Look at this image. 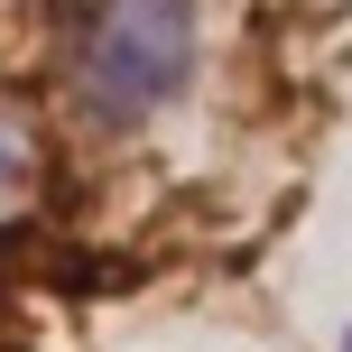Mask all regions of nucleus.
<instances>
[{
    "mask_svg": "<svg viewBox=\"0 0 352 352\" xmlns=\"http://www.w3.org/2000/svg\"><path fill=\"white\" fill-rule=\"evenodd\" d=\"M195 74V0H93L74 37V84L102 121H148Z\"/></svg>",
    "mask_w": 352,
    "mask_h": 352,
    "instance_id": "1",
    "label": "nucleus"
},
{
    "mask_svg": "<svg viewBox=\"0 0 352 352\" xmlns=\"http://www.w3.org/2000/svg\"><path fill=\"white\" fill-rule=\"evenodd\" d=\"M37 204V130L19 111H0V232Z\"/></svg>",
    "mask_w": 352,
    "mask_h": 352,
    "instance_id": "2",
    "label": "nucleus"
},
{
    "mask_svg": "<svg viewBox=\"0 0 352 352\" xmlns=\"http://www.w3.org/2000/svg\"><path fill=\"white\" fill-rule=\"evenodd\" d=\"M343 352H352V334H343Z\"/></svg>",
    "mask_w": 352,
    "mask_h": 352,
    "instance_id": "3",
    "label": "nucleus"
}]
</instances>
